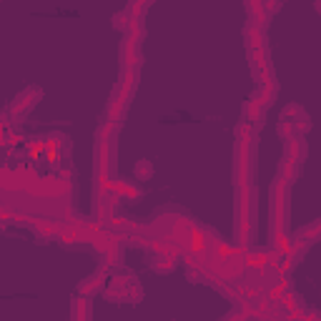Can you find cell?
Segmentation results:
<instances>
[{"instance_id":"6da1fadb","label":"cell","mask_w":321,"mask_h":321,"mask_svg":"<svg viewBox=\"0 0 321 321\" xmlns=\"http://www.w3.org/2000/svg\"><path fill=\"white\" fill-rule=\"evenodd\" d=\"M151 173H153V168H151V163L148 160H138L136 163V176L143 181V178H151Z\"/></svg>"}]
</instances>
